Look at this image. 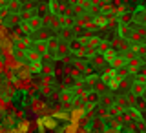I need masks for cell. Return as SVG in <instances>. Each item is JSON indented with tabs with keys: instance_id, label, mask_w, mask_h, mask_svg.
Instances as JSON below:
<instances>
[{
	"instance_id": "obj_5",
	"label": "cell",
	"mask_w": 146,
	"mask_h": 133,
	"mask_svg": "<svg viewBox=\"0 0 146 133\" xmlns=\"http://www.w3.org/2000/svg\"><path fill=\"white\" fill-rule=\"evenodd\" d=\"M91 88H93L95 91H97V93H100V95H104V93H108V91H110L108 84H106V82H104L102 79H100V77H97V79L93 80V84H91Z\"/></svg>"
},
{
	"instance_id": "obj_10",
	"label": "cell",
	"mask_w": 146,
	"mask_h": 133,
	"mask_svg": "<svg viewBox=\"0 0 146 133\" xmlns=\"http://www.w3.org/2000/svg\"><path fill=\"white\" fill-rule=\"evenodd\" d=\"M35 33H36V40H48L49 36L53 35L51 31L48 29V26H42V27H40V29H36Z\"/></svg>"
},
{
	"instance_id": "obj_8",
	"label": "cell",
	"mask_w": 146,
	"mask_h": 133,
	"mask_svg": "<svg viewBox=\"0 0 146 133\" xmlns=\"http://www.w3.org/2000/svg\"><path fill=\"white\" fill-rule=\"evenodd\" d=\"M6 7L9 9V13H20L22 7H24V4H22L20 0H9Z\"/></svg>"
},
{
	"instance_id": "obj_7",
	"label": "cell",
	"mask_w": 146,
	"mask_h": 133,
	"mask_svg": "<svg viewBox=\"0 0 146 133\" xmlns=\"http://www.w3.org/2000/svg\"><path fill=\"white\" fill-rule=\"evenodd\" d=\"M46 42H48V49H49V53L53 55H57V48H58V44H60V38H58V36H55V35H51L49 36L48 40H46Z\"/></svg>"
},
{
	"instance_id": "obj_9",
	"label": "cell",
	"mask_w": 146,
	"mask_h": 133,
	"mask_svg": "<svg viewBox=\"0 0 146 133\" xmlns=\"http://www.w3.org/2000/svg\"><path fill=\"white\" fill-rule=\"evenodd\" d=\"M26 58H27V64H29V62H38L40 58H42V55H40L38 51H36V49L29 48V49L26 51Z\"/></svg>"
},
{
	"instance_id": "obj_16",
	"label": "cell",
	"mask_w": 146,
	"mask_h": 133,
	"mask_svg": "<svg viewBox=\"0 0 146 133\" xmlns=\"http://www.w3.org/2000/svg\"><path fill=\"white\" fill-rule=\"evenodd\" d=\"M42 124H44V126H48V128H55V126H57V122H55L53 118H44Z\"/></svg>"
},
{
	"instance_id": "obj_15",
	"label": "cell",
	"mask_w": 146,
	"mask_h": 133,
	"mask_svg": "<svg viewBox=\"0 0 146 133\" xmlns=\"http://www.w3.org/2000/svg\"><path fill=\"white\" fill-rule=\"evenodd\" d=\"M100 40H102V38H100V36H97V35H93V36H91V35H90L88 46H91V48H97V46L100 44Z\"/></svg>"
},
{
	"instance_id": "obj_17",
	"label": "cell",
	"mask_w": 146,
	"mask_h": 133,
	"mask_svg": "<svg viewBox=\"0 0 146 133\" xmlns=\"http://www.w3.org/2000/svg\"><path fill=\"white\" fill-rule=\"evenodd\" d=\"M7 2H9V0H0V7H6Z\"/></svg>"
},
{
	"instance_id": "obj_14",
	"label": "cell",
	"mask_w": 146,
	"mask_h": 133,
	"mask_svg": "<svg viewBox=\"0 0 146 133\" xmlns=\"http://www.w3.org/2000/svg\"><path fill=\"white\" fill-rule=\"evenodd\" d=\"M110 48H111V42H110V40H104V38H102V40H100V44L97 46V51L104 55V53H106Z\"/></svg>"
},
{
	"instance_id": "obj_12",
	"label": "cell",
	"mask_w": 146,
	"mask_h": 133,
	"mask_svg": "<svg viewBox=\"0 0 146 133\" xmlns=\"http://www.w3.org/2000/svg\"><path fill=\"white\" fill-rule=\"evenodd\" d=\"M133 106L139 109V111H146V97L141 95V97H135V104Z\"/></svg>"
},
{
	"instance_id": "obj_13",
	"label": "cell",
	"mask_w": 146,
	"mask_h": 133,
	"mask_svg": "<svg viewBox=\"0 0 146 133\" xmlns=\"http://www.w3.org/2000/svg\"><path fill=\"white\" fill-rule=\"evenodd\" d=\"M15 49L26 53L27 49H29V40H15Z\"/></svg>"
},
{
	"instance_id": "obj_2",
	"label": "cell",
	"mask_w": 146,
	"mask_h": 133,
	"mask_svg": "<svg viewBox=\"0 0 146 133\" xmlns=\"http://www.w3.org/2000/svg\"><path fill=\"white\" fill-rule=\"evenodd\" d=\"M144 88H146V80H143V79H137V77H135V80L131 82V88H130V91L135 95V97H141V95H144Z\"/></svg>"
},
{
	"instance_id": "obj_3",
	"label": "cell",
	"mask_w": 146,
	"mask_h": 133,
	"mask_svg": "<svg viewBox=\"0 0 146 133\" xmlns=\"http://www.w3.org/2000/svg\"><path fill=\"white\" fill-rule=\"evenodd\" d=\"M31 48L36 49V51L42 55V58L51 57V53H49V49H48V42H46V40H33V46H31Z\"/></svg>"
},
{
	"instance_id": "obj_18",
	"label": "cell",
	"mask_w": 146,
	"mask_h": 133,
	"mask_svg": "<svg viewBox=\"0 0 146 133\" xmlns=\"http://www.w3.org/2000/svg\"><path fill=\"white\" fill-rule=\"evenodd\" d=\"M44 2H49V0H44Z\"/></svg>"
},
{
	"instance_id": "obj_1",
	"label": "cell",
	"mask_w": 146,
	"mask_h": 133,
	"mask_svg": "<svg viewBox=\"0 0 146 133\" xmlns=\"http://www.w3.org/2000/svg\"><path fill=\"white\" fill-rule=\"evenodd\" d=\"M68 46H70V51H71V55H75V57H77V55L80 53V49L84 48L86 44L82 42V38H80V36H73V38L68 40Z\"/></svg>"
},
{
	"instance_id": "obj_11",
	"label": "cell",
	"mask_w": 146,
	"mask_h": 133,
	"mask_svg": "<svg viewBox=\"0 0 146 133\" xmlns=\"http://www.w3.org/2000/svg\"><path fill=\"white\" fill-rule=\"evenodd\" d=\"M115 77H117V69H115V67H110V69H106L102 75H100V79L108 84V82L111 80V79H115Z\"/></svg>"
},
{
	"instance_id": "obj_6",
	"label": "cell",
	"mask_w": 146,
	"mask_h": 133,
	"mask_svg": "<svg viewBox=\"0 0 146 133\" xmlns=\"http://www.w3.org/2000/svg\"><path fill=\"white\" fill-rule=\"evenodd\" d=\"M27 24H29L31 31L35 33L36 29H40V27H42V26L46 24V22H44V18H42V17H38V15H33V17L29 18V20H27Z\"/></svg>"
},
{
	"instance_id": "obj_4",
	"label": "cell",
	"mask_w": 146,
	"mask_h": 133,
	"mask_svg": "<svg viewBox=\"0 0 146 133\" xmlns=\"http://www.w3.org/2000/svg\"><path fill=\"white\" fill-rule=\"evenodd\" d=\"M126 62H128V58H126V57H124L122 53L115 55V57H113L111 60H108L110 67H115V69H121V67H126Z\"/></svg>"
}]
</instances>
